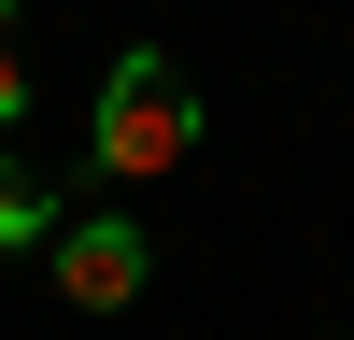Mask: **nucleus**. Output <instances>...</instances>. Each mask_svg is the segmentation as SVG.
<instances>
[{"instance_id": "20e7f679", "label": "nucleus", "mask_w": 354, "mask_h": 340, "mask_svg": "<svg viewBox=\"0 0 354 340\" xmlns=\"http://www.w3.org/2000/svg\"><path fill=\"white\" fill-rule=\"evenodd\" d=\"M28 113V57H15V0H0V128Z\"/></svg>"}, {"instance_id": "f257e3e1", "label": "nucleus", "mask_w": 354, "mask_h": 340, "mask_svg": "<svg viewBox=\"0 0 354 340\" xmlns=\"http://www.w3.org/2000/svg\"><path fill=\"white\" fill-rule=\"evenodd\" d=\"M185 156H198V85L170 71L156 43H128L113 85H100V170L113 185H156V170H185Z\"/></svg>"}, {"instance_id": "f03ea898", "label": "nucleus", "mask_w": 354, "mask_h": 340, "mask_svg": "<svg viewBox=\"0 0 354 340\" xmlns=\"http://www.w3.org/2000/svg\"><path fill=\"white\" fill-rule=\"evenodd\" d=\"M142 283H156V241H142L128 213H85V227H57V298H71V312H128Z\"/></svg>"}, {"instance_id": "7ed1b4c3", "label": "nucleus", "mask_w": 354, "mask_h": 340, "mask_svg": "<svg viewBox=\"0 0 354 340\" xmlns=\"http://www.w3.org/2000/svg\"><path fill=\"white\" fill-rule=\"evenodd\" d=\"M28 241H57V198L28 185L15 156H0V255H28Z\"/></svg>"}]
</instances>
